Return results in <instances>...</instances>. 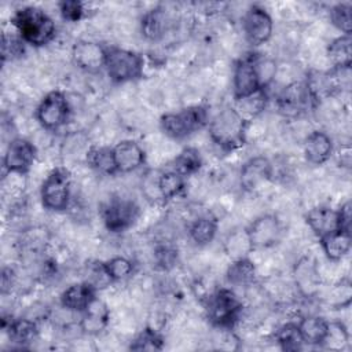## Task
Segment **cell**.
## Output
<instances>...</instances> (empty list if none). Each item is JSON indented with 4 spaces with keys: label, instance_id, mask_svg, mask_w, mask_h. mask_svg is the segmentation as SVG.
Listing matches in <instances>:
<instances>
[{
    "label": "cell",
    "instance_id": "cell-21",
    "mask_svg": "<svg viewBox=\"0 0 352 352\" xmlns=\"http://www.w3.org/2000/svg\"><path fill=\"white\" fill-rule=\"evenodd\" d=\"M1 326L10 341L19 348L29 346L38 337L37 322L29 318H11L8 322L3 319Z\"/></svg>",
    "mask_w": 352,
    "mask_h": 352
},
{
    "label": "cell",
    "instance_id": "cell-18",
    "mask_svg": "<svg viewBox=\"0 0 352 352\" xmlns=\"http://www.w3.org/2000/svg\"><path fill=\"white\" fill-rule=\"evenodd\" d=\"M304 158L314 166L324 165L334 154V144L330 135L322 129H315L307 135L302 143Z\"/></svg>",
    "mask_w": 352,
    "mask_h": 352
},
{
    "label": "cell",
    "instance_id": "cell-36",
    "mask_svg": "<svg viewBox=\"0 0 352 352\" xmlns=\"http://www.w3.org/2000/svg\"><path fill=\"white\" fill-rule=\"evenodd\" d=\"M165 340L162 334L154 327H144L131 341V351H161L164 349Z\"/></svg>",
    "mask_w": 352,
    "mask_h": 352
},
{
    "label": "cell",
    "instance_id": "cell-7",
    "mask_svg": "<svg viewBox=\"0 0 352 352\" xmlns=\"http://www.w3.org/2000/svg\"><path fill=\"white\" fill-rule=\"evenodd\" d=\"M40 201L50 212H63L72 201V173L66 166L54 168L40 186Z\"/></svg>",
    "mask_w": 352,
    "mask_h": 352
},
{
    "label": "cell",
    "instance_id": "cell-17",
    "mask_svg": "<svg viewBox=\"0 0 352 352\" xmlns=\"http://www.w3.org/2000/svg\"><path fill=\"white\" fill-rule=\"evenodd\" d=\"M114 162L118 173H131L146 164V151L133 139L120 140L113 146Z\"/></svg>",
    "mask_w": 352,
    "mask_h": 352
},
{
    "label": "cell",
    "instance_id": "cell-28",
    "mask_svg": "<svg viewBox=\"0 0 352 352\" xmlns=\"http://www.w3.org/2000/svg\"><path fill=\"white\" fill-rule=\"evenodd\" d=\"M85 161L89 168L100 175H118L113 155V146H91L85 153Z\"/></svg>",
    "mask_w": 352,
    "mask_h": 352
},
{
    "label": "cell",
    "instance_id": "cell-32",
    "mask_svg": "<svg viewBox=\"0 0 352 352\" xmlns=\"http://www.w3.org/2000/svg\"><path fill=\"white\" fill-rule=\"evenodd\" d=\"M224 252L231 260L242 258V257H249V254L253 252L246 228H238L231 231L226 238H224Z\"/></svg>",
    "mask_w": 352,
    "mask_h": 352
},
{
    "label": "cell",
    "instance_id": "cell-30",
    "mask_svg": "<svg viewBox=\"0 0 352 352\" xmlns=\"http://www.w3.org/2000/svg\"><path fill=\"white\" fill-rule=\"evenodd\" d=\"M331 67L348 69L352 65V34H340L327 45Z\"/></svg>",
    "mask_w": 352,
    "mask_h": 352
},
{
    "label": "cell",
    "instance_id": "cell-35",
    "mask_svg": "<svg viewBox=\"0 0 352 352\" xmlns=\"http://www.w3.org/2000/svg\"><path fill=\"white\" fill-rule=\"evenodd\" d=\"M267 104V89H261L248 98L235 100L234 107L241 113V116L249 122L264 111Z\"/></svg>",
    "mask_w": 352,
    "mask_h": 352
},
{
    "label": "cell",
    "instance_id": "cell-9",
    "mask_svg": "<svg viewBox=\"0 0 352 352\" xmlns=\"http://www.w3.org/2000/svg\"><path fill=\"white\" fill-rule=\"evenodd\" d=\"M275 106L280 116L286 118H296L316 104L304 80L285 85L275 98Z\"/></svg>",
    "mask_w": 352,
    "mask_h": 352
},
{
    "label": "cell",
    "instance_id": "cell-34",
    "mask_svg": "<svg viewBox=\"0 0 352 352\" xmlns=\"http://www.w3.org/2000/svg\"><path fill=\"white\" fill-rule=\"evenodd\" d=\"M110 282H121L131 278L135 272V263L124 256H114L102 263Z\"/></svg>",
    "mask_w": 352,
    "mask_h": 352
},
{
    "label": "cell",
    "instance_id": "cell-6",
    "mask_svg": "<svg viewBox=\"0 0 352 352\" xmlns=\"http://www.w3.org/2000/svg\"><path fill=\"white\" fill-rule=\"evenodd\" d=\"M143 56L132 50L110 45L106 48L104 72L111 82L125 84L143 77Z\"/></svg>",
    "mask_w": 352,
    "mask_h": 352
},
{
    "label": "cell",
    "instance_id": "cell-23",
    "mask_svg": "<svg viewBox=\"0 0 352 352\" xmlns=\"http://www.w3.org/2000/svg\"><path fill=\"white\" fill-rule=\"evenodd\" d=\"M187 179L179 172L168 168L160 172L154 179V186L157 190V199L162 202H168L182 195L186 190Z\"/></svg>",
    "mask_w": 352,
    "mask_h": 352
},
{
    "label": "cell",
    "instance_id": "cell-29",
    "mask_svg": "<svg viewBox=\"0 0 352 352\" xmlns=\"http://www.w3.org/2000/svg\"><path fill=\"white\" fill-rule=\"evenodd\" d=\"M256 265L249 257H242L236 260H231L226 271V279L230 286L236 287H246L253 285L256 280Z\"/></svg>",
    "mask_w": 352,
    "mask_h": 352
},
{
    "label": "cell",
    "instance_id": "cell-13",
    "mask_svg": "<svg viewBox=\"0 0 352 352\" xmlns=\"http://www.w3.org/2000/svg\"><path fill=\"white\" fill-rule=\"evenodd\" d=\"M256 54H250L235 60L232 69L234 100H241L263 89L256 69Z\"/></svg>",
    "mask_w": 352,
    "mask_h": 352
},
{
    "label": "cell",
    "instance_id": "cell-38",
    "mask_svg": "<svg viewBox=\"0 0 352 352\" xmlns=\"http://www.w3.org/2000/svg\"><path fill=\"white\" fill-rule=\"evenodd\" d=\"M25 50H26V43L21 38V36L16 32L15 33L3 32V34H1V60H3V63L19 59L21 56H23Z\"/></svg>",
    "mask_w": 352,
    "mask_h": 352
},
{
    "label": "cell",
    "instance_id": "cell-12",
    "mask_svg": "<svg viewBox=\"0 0 352 352\" xmlns=\"http://www.w3.org/2000/svg\"><path fill=\"white\" fill-rule=\"evenodd\" d=\"M37 158V147L25 138H14L3 154V169L8 175H26Z\"/></svg>",
    "mask_w": 352,
    "mask_h": 352
},
{
    "label": "cell",
    "instance_id": "cell-42",
    "mask_svg": "<svg viewBox=\"0 0 352 352\" xmlns=\"http://www.w3.org/2000/svg\"><path fill=\"white\" fill-rule=\"evenodd\" d=\"M338 210V219H340V227L344 230H351V223H352V205L351 201L344 202Z\"/></svg>",
    "mask_w": 352,
    "mask_h": 352
},
{
    "label": "cell",
    "instance_id": "cell-8",
    "mask_svg": "<svg viewBox=\"0 0 352 352\" xmlns=\"http://www.w3.org/2000/svg\"><path fill=\"white\" fill-rule=\"evenodd\" d=\"M70 103L66 94L60 89L47 92L36 107L34 116L37 122L51 132L59 131L70 117Z\"/></svg>",
    "mask_w": 352,
    "mask_h": 352
},
{
    "label": "cell",
    "instance_id": "cell-40",
    "mask_svg": "<svg viewBox=\"0 0 352 352\" xmlns=\"http://www.w3.org/2000/svg\"><path fill=\"white\" fill-rule=\"evenodd\" d=\"M155 264L161 270H170L177 261V249L172 245H158L154 249Z\"/></svg>",
    "mask_w": 352,
    "mask_h": 352
},
{
    "label": "cell",
    "instance_id": "cell-25",
    "mask_svg": "<svg viewBox=\"0 0 352 352\" xmlns=\"http://www.w3.org/2000/svg\"><path fill=\"white\" fill-rule=\"evenodd\" d=\"M168 14L162 6L146 11L140 19L142 36L150 41L161 40L168 29Z\"/></svg>",
    "mask_w": 352,
    "mask_h": 352
},
{
    "label": "cell",
    "instance_id": "cell-44",
    "mask_svg": "<svg viewBox=\"0 0 352 352\" xmlns=\"http://www.w3.org/2000/svg\"><path fill=\"white\" fill-rule=\"evenodd\" d=\"M338 161L341 166L349 169L351 168V147L349 144H345L341 147V153L338 154Z\"/></svg>",
    "mask_w": 352,
    "mask_h": 352
},
{
    "label": "cell",
    "instance_id": "cell-26",
    "mask_svg": "<svg viewBox=\"0 0 352 352\" xmlns=\"http://www.w3.org/2000/svg\"><path fill=\"white\" fill-rule=\"evenodd\" d=\"M219 231V220L212 214H202L194 219L188 228V236L197 246H206L212 243Z\"/></svg>",
    "mask_w": 352,
    "mask_h": 352
},
{
    "label": "cell",
    "instance_id": "cell-15",
    "mask_svg": "<svg viewBox=\"0 0 352 352\" xmlns=\"http://www.w3.org/2000/svg\"><path fill=\"white\" fill-rule=\"evenodd\" d=\"M106 48L98 41L78 40L72 47L73 63L87 73H99L104 70Z\"/></svg>",
    "mask_w": 352,
    "mask_h": 352
},
{
    "label": "cell",
    "instance_id": "cell-31",
    "mask_svg": "<svg viewBox=\"0 0 352 352\" xmlns=\"http://www.w3.org/2000/svg\"><path fill=\"white\" fill-rule=\"evenodd\" d=\"M204 161L202 155L198 148L195 147H184L172 161L170 166L173 170L183 175L186 179L188 176H192L198 173V170L202 168Z\"/></svg>",
    "mask_w": 352,
    "mask_h": 352
},
{
    "label": "cell",
    "instance_id": "cell-14",
    "mask_svg": "<svg viewBox=\"0 0 352 352\" xmlns=\"http://www.w3.org/2000/svg\"><path fill=\"white\" fill-rule=\"evenodd\" d=\"M274 177V164L264 155H254L245 161L239 170V186L246 192H254Z\"/></svg>",
    "mask_w": 352,
    "mask_h": 352
},
{
    "label": "cell",
    "instance_id": "cell-10",
    "mask_svg": "<svg viewBox=\"0 0 352 352\" xmlns=\"http://www.w3.org/2000/svg\"><path fill=\"white\" fill-rule=\"evenodd\" d=\"M242 32L245 40L252 47H258L270 41L274 33L271 14L260 4H252L242 16Z\"/></svg>",
    "mask_w": 352,
    "mask_h": 352
},
{
    "label": "cell",
    "instance_id": "cell-16",
    "mask_svg": "<svg viewBox=\"0 0 352 352\" xmlns=\"http://www.w3.org/2000/svg\"><path fill=\"white\" fill-rule=\"evenodd\" d=\"M293 280L302 297L312 298L318 294L322 278L316 261L311 256L300 257L293 267Z\"/></svg>",
    "mask_w": 352,
    "mask_h": 352
},
{
    "label": "cell",
    "instance_id": "cell-27",
    "mask_svg": "<svg viewBox=\"0 0 352 352\" xmlns=\"http://www.w3.org/2000/svg\"><path fill=\"white\" fill-rule=\"evenodd\" d=\"M109 320H110L109 308L103 301L96 298L84 312H81L80 326L82 331L88 334H98L103 329H106V326L109 324Z\"/></svg>",
    "mask_w": 352,
    "mask_h": 352
},
{
    "label": "cell",
    "instance_id": "cell-11",
    "mask_svg": "<svg viewBox=\"0 0 352 352\" xmlns=\"http://www.w3.org/2000/svg\"><path fill=\"white\" fill-rule=\"evenodd\" d=\"M246 228L248 238L253 250H263L275 246L282 235L283 226L274 213H265L256 217Z\"/></svg>",
    "mask_w": 352,
    "mask_h": 352
},
{
    "label": "cell",
    "instance_id": "cell-37",
    "mask_svg": "<svg viewBox=\"0 0 352 352\" xmlns=\"http://www.w3.org/2000/svg\"><path fill=\"white\" fill-rule=\"evenodd\" d=\"M329 18L331 25L341 32V34L352 33V3L341 1L330 7Z\"/></svg>",
    "mask_w": 352,
    "mask_h": 352
},
{
    "label": "cell",
    "instance_id": "cell-41",
    "mask_svg": "<svg viewBox=\"0 0 352 352\" xmlns=\"http://www.w3.org/2000/svg\"><path fill=\"white\" fill-rule=\"evenodd\" d=\"M333 293L337 296V297L331 298V305L334 308L349 307V304L352 301V285H351V280L348 278L341 279L336 285Z\"/></svg>",
    "mask_w": 352,
    "mask_h": 352
},
{
    "label": "cell",
    "instance_id": "cell-3",
    "mask_svg": "<svg viewBox=\"0 0 352 352\" xmlns=\"http://www.w3.org/2000/svg\"><path fill=\"white\" fill-rule=\"evenodd\" d=\"M209 110L204 104L183 107L177 111H168L161 116V131L173 140H183L208 126Z\"/></svg>",
    "mask_w": 352,
    "mask_h": 352
},
{
    "label": "cell",
    "instance_id": "cell-33",
    "mask_svg": "<svg viewBox=\"0 0 352 352\" xmlns=\"http://www.w3.org/2000/svg\"><path fill=\"white\" fill-rule=\"evenodd\" d=\"M274 338H275L276 344L279 345V348L286 352L300 351L305 345L297 322H287V323L282 324L275 331Z\"/></svg>",
    "mask_w": 352,
    "mask_h": 352
},
{
    "label": "cell",
    "instance_id": "cell-19",
    "mask_svg": "<svg viewBox=\"0 0 352 352\" xmlns=\"http://www.w3.org/2000/svg\"><path fill=\"white\" fill-rule=\"evenodd\" d=\"M96 298H98V287L89 280H84V282L73 283L69 287H66L59 297V302L62 308H65L66 311L81 314Z\"/></svg>",
    "mask_w": 352,
    "mask_h": 352
},
{
    "label": "cell",
    "instance_id": "cell-2",
    "mask_svg": "<svg viewBox=\"0 0 352 352\" xmlns=\"http://www.w3.org/2000/svg\"><path fill=\"white\" fill-rule=\"evenodd\" d=\"M11 25L21 38L32 47H44L56 36L54 19L40 7L26 6L18 8L11 16Z\"/></svg>",
    "mask_w": 352,
    "mask_h": 352
},
{
    "label": "cell",
    "instance_id": "cell-20",
    "mask_svg": "<svg viewBox=\"0 0 352 352\" xmlns=\"http://www.w3.org/2000/svg\"><path fill=\"white\" fill-rule=\"evenodd\" d=\"M305 223L318 239L334 230L341 228L338 210L329 205H318L309 209L305 213Z\"/></svg>",
    "mask_w": 352,
    "mask_h": 352
},
{
    "label": "cell",
    "instance_id": "cell-43",
    "mask_svg": "<svg viewBox=\"0 0 352 352\" xmlns=\"http://www.w3.org/2000/svg\"><path fill=\"white\" fill-rule=\"evenodd\" d=\"M15 278H16L15 271L11 267H3V270H1V280H0L1 293L3 294H6L8 290H11V287L15 283Z\"/></svg>",
    "mask_w": 352,
    "mask_h": 352
},
{
    "label": "cell",
    "instance_id": "cell-24",
    "mask_svg": "<svg viewBox=\"0 0 352 352\" xmlns=\"http://www.w3.org/2000/svg\"><path fill=\"white\" fill-rule=\"evenodd\" d=\"M297 323L305 345L323 346L329 334L330 320L319 315H307Z\"/></svg>",
    "mask_w": 352,
    "mask_h": 352
},
{
    "label": "cell",
    "instance_id": "cell-1",
    "mask_svg": "<svg viewBox=\"0 0 352 352\" xmlns=\"http://www.w3.org/2000/svg\"><path fill=\"white\" fill-rule=\"evenodd\" d=\"M249 124L234 106H224L210 116L206 128L214 146L224 153H232L246 144Z\"/></svg>",
    "mask_w": 352,
    "mask_h": 352
},
{
    "label": "cell",
    "instance_id": "cell-39",
    "mask_svg": "<svg viewBox=\"0 0 352 352\" xmlns=\"http://www.w3.org/2000/svg\"><path fill=\"white\" fill-rule=\"evenodd\" d=\"M58 10L62 19L67 22H78L87 16L85 3L80 0H62L58 3Z\"/></svg>",
    "mask_w": 352,
    "mask_h": 352
},
{
    "label": "cell",
    "instance_id": "cell-5",
    "mask_svg": "<svg viewBox=\"0 0 352 352\" xmlns=\"http://www.w3.org/2000/svg\"><path fill=\"white\" fill-rule=\"evenodd\" d=\"M104 228L111 234H122L132 228L140 216L138 202L122 194H111L99 209Z\"/></svg>",
    "mask_w": 352,
    "mask_h": 352
},
{
    "label": "cell",
    "instance_id": "cell-22",
    "mask_svg": "<svg viewBox=\"0 0 352 352\" xmlns=\"http://www.w3.org/2000/svg\"><path fill=\"white\" fill-rule=\"evenodd\" d=\"M322 252L330 261H341L352 248L351 230L338 228L319 238Z\"/></svg>",
    "mask_w": 352,
    "mask_h": 352
},
{
    "label": "cell",
    "instance_id": "cell-4",
    "mask_svg": "<svg viewBox=\"0 0 352 352\" xmlns=\"http://www.w3.org/2000/svg\"><path fill=\"white\" fill-rule=\"evenodd\" d=\"M243 304L231 287H219L205 300V315L209 323L220 330H232L239 322Z\"/></svg>",
    "mask_w": 352,
    "mask_h": 352
}]
</instances>
